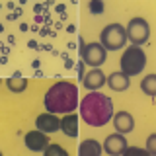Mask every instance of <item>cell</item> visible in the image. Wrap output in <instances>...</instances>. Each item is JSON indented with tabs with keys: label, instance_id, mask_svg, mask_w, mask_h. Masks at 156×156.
Returning a JSON list of instances; mask_svg holds the SVG:
<instances>
[{
	"label": "cell",
	"instance_id": "6da1fadb",
	"mask_svg": "<svg viewBox=\"0 0 156 156\" xmlns=\"http://www.w3.org/2000/svg\"><path fill=\"white\" fill-rule=\"evenodd\" d=\"M80 115L88 125L92 127H104L113 117V104L105 94L92 92L86 94L80 101Z\"/></svg>",
	"mask_w": 156,
	"mask_h": 156
},
{
	"label": "cell",
	"instance_id": "7a4b0ae2",
	"mask_svg": "<svg viewBox=\"0 0 156 156\" xmlns=\"http://www.w3.org/2000/svg\"><path fill=\"white\" fill-rule=\"evenodd\" d=\"M78 107V88L70 82H57L45 94V109L49 113H70Z\"/></svg>",
	"mask_w": 156,
	"mask_h": 156
},
{
	"label": "cell",
	"instance_id": "3957f363",
	"mask_svg": "<svg viewBox=\"0 0 156 156\" xmlns=\"http://www.w3.org/2000/svg\"><path fill=\"white\" fill-rule=\"evenodd\" d=\"M146 66V55L140 47H129L121 55V72L127 76H135Z\"/></svg>",
	"mask_w": 156,
	"mask_h": 156
},
{
	"label": "cell",
	"instance_id": "277c9868",
	"mask_svg": "<svg viewBox=\"0 0 156 156\" xmlns=\"http://www.w3.org/2000/svg\"><path fill=\"white\" fill-rule=\"evenodd\" d=\"M125 41H127L125 27L119 26V23H109L101 31V45H104V49L117 51V49H121L125 45Z\"/></svg>",
	"mask_w": 156,
	"mask_h": 156
},
{
	"label": "cell",
	"instance_id": "5b68a950",
	"mask_svg": "<svg viewBox=\"0 0 156 156\" xmlns=\"http://www.w3.org/2000/svg\"><path fill=\"white\" fill-rule=\"evenodd\" d=\"M78 43H80V53H82V58H84L86 65H90L92 68H98L100 65L105 62L104 45H100V43H88V45H84L82 37H78Z\"/></svg>",
	"mask_w": 156,
	"mask_h": 156
},
{
	"label": "cell",
	"instance_id": "8992f818",
	"mask_svg": "<svg viewBox=\"0 0 156 156\" xmlns=\"http://www.w3.org/2000/svg\"><path fill=\"white\" fill-rule=\"evenodd\" d=\"M125 33H127V39H131V41H133V45L139 47V45H143V43L148 41L150 27H148V23H146V20H143V18H133L129 22V26H127Z\"/></svg>",
	"mask_w": 156,
	"mask_h": 156
},
{
	"label": "cell",
	"instance_id": "52a82bcc",
	"mask_svg": "<svg viewBox=\"0 0 156 156\" xmlns=\"http://www.w3.org/2000/svg\"><path fill=\"white\" fill-rule=\"evenodd\" d=\"M26 146L33 152H39V150H45L49 146V139L43 131H29L26 135Z\"/></svg>",
	"mask_w": 156,
	"mask_h": 156
},
{
	"label": "cell",
	"instance_id": "ba28073f",
	"mask_svg": "<svg viewBox=\"0 0 156 156\" xmlns=\"http://www.w3.org/2000/svg\"><path fill=\"white\" fill-rule=\"evenodd\" d=\"M35 125L43 133H55V131L61 129V121L55 117V113H41L35 119Z\"/></svg>",
	"mask_w": 156,
	"mask_h": 156
},
{
	"label": "cell",
	"instance_id": "9c48e42d",
	"mask_svg": "<svg viewBox=\"0 0 156 156\" xmlns=\"http://www.w3.org/2000/svg\"><path fill=\"white\" fill-rule=\"evenodd\" d=\"M125 148H127V140H125V136L119 135V133L109 135L104 140V150L107 154H121V152H125Z\"/></svg>",
	"mask_w": 156,
	"mask_h": 156
},
{
	"label": "cell",
	"instance_id": "30bf717a",
	"mask_svg": "<svg viewBox=\"0 0 156 156\" xmlns=\"http://www.w3.org/2000/svg\"><path fill=\"white\" fill-rule=\"evenodd\" d=\"M82 82H84V86L88 88V90H98V88H101L105 84V74L100 70V68H92L88 74H84V78H82Z\"/></svg>",
	"mask_w": 156,
	"mask_h": 156
},
{
	"label": "cell",
	"instance_id": "8fae6325",
	"mask_svg": "<svg viewBox=\"0 0 156 156\" xmlns=\"http://www.w3.org/2000/svg\"><path fill=\"white\" fill-rule=\"evenodd\" d=\"M113 125H115V129L119 131V133H131L133 127H135V121H133V117H131V113L119 111V113L113 117Z\"/></svg>",
	"mask_w": 156,
	"mask_h": 156
},
{
	"label": "cell",
	"instance_id": "7c38bea8",
	"mask_svg": "<svg viewBox=\"0 0 156 156\" xmlns=\"http://www.w3.org/2000/svg\"><path fill=\"white\" fill-rule=\"evenodd\" d=\"M105 82L109 84L111 90H115V92H125L131 84L129 76L123 74V72H113V74H109V80H105Z\"/></svg>",
	"mask_w": 156,
	"mask_h": 156
},
{
	"label": "cell",
	"instance_id": "4fadbf2b",
	"mask_svg": "<svg viewBox=\"0 0 156 156\" xmlns=\"http://www.w3.org/2000/svg\"><path fill=\"white\" fill-rule=\"evenodd\" d=\"M61 129L66 136H78V117L74 113H68L66 117H62Z\"/></svg>",
	"mask_w": 156,
	"mask_h": 156
},
{
	"label": "cell",
	"instance_id": "5bb4252c",
	"mask_svg": "<svg viewBox=\"0 0 156 156\" xmlns=\"http://www.w3.org/2000/svg\"><path fill=\"white\" fill-rule=\"evenodd\" d=\"M80 154L82 156H100V152H101V146L96 143L94 139H88V140H84V143L80 144Z\"/></svg>",
	"mask_w": 156,
	"mask_h": 156
},
{
	"label": "cell",
	"instance_id": "9a60e30c",
	"mask_svg": "<svg viewBox=\"0 0 156 156\" xmlns=\"http://www.w3.org/2000/svg\"><path fill=\"white\" fill-rule=\"evenodd\" d=\"M6 84H8V88L12 92H23V90H26V86H27V80L20 74V72H14V74L8 78Z\"/></svg>",
	"mask_w": 156,
	"mask_h": 156
},
{
	"label": "cell",
	"instance_id": "2e32d148",
	"mask_svg": "<svg viewBox=\"0 0 156 156\" xmlns=\"http://www.w3.org/2000/svg\"><path fill=\"white\" fill-rule=\"evenodd\" d=\"M140 90H143L146 96H154L156 94V74H148L146 78H143Z\"/></svg>",
	"mask_w": 156,
	"mask_h": 156
},
{
	"label": "cell",
	"instance_id": "e0dca14e",
	"mask_svg": "<svg viewBox=\"0 0 156 156\" xmlns=\"http://www.w3.org/2000/svg\"><path fill=\"white\" fill-rule=\"evenodd\" d=\"M45 154H47V156H53V154H61V156H66V150L62 148V146H58V144H49L47 148H45Z\"/></svg>",
	"mask_w": 156,
	"mask_h": 156
},
{
	"label": "cell",
	"instance_id": "ac0fdd59",
	"mask_svg": "<svg viewBox=\"0 0 156 156\" xmlns=\"http://www.w3.org/2000/svg\"><path fill=\"white\" fill-rule=\"evenodd\" d=\"M88 8H90L92 14H101V12H104V2H100V0H92V2L88 4Z\"/></svg>",
	"mask_w": 156,
	"mask_h": 156
},
{
	"label": "cell",
	"instance_id": "d6986e66",
	"mask_svg": "<svg viewBox=\"0 0 156 156\" xmlns=\"http://www.w3.org/2000/svg\"><path fill=\"white\" fill-rule=\"evenodd\" d=\"M146 146H148V152H154V150H156V135H150L148 136V143H146Z\"/></svg>",
	"mask_w": 156,
	"mask_h": 156
}]
</instances>
